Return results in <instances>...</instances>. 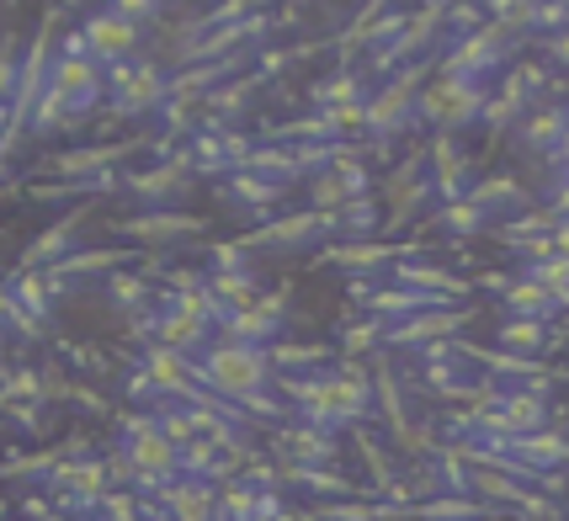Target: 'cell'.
Returning a JSON list of instances; mask_svg holds the SVG:
<instances>
[{
  "instance_id": "1",
  "label": "cell",
  "mask_w": 569,
  "mask_h": 521,
  "mask_svg": "<svg viewBox=\"0 0 569 521\" xmlns=\"http://www.w3.org/2000/svg\"><path fill=\"white\" fill-rule=\"evenodd\" d=\"M107 293H112V303H139V298H144V282H133V277H112V282H107Z\"/></svg>"
}]
</instances>
